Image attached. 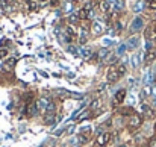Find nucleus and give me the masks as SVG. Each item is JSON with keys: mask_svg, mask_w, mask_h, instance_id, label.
Here are the masks:
<instances>
[{"mask_svg": "<svg viewBox=\"0 0 156 147\" xmlns=\"http://www.w3.org/2000/svg\"><path fill=\"white\" fill-rule=\"evenodd\" d=\"M143 121H144V118H143V115H141V114H133L132 117H129L127 129H129V131H136L138 127H141V126H143Z\"/></svg>", "mask_w": 156, "mask_h": 147, "instance_id": "nucleus-1", "label": "nucleus"}, {"mask_svg": "<svg viewBox=\"0 0 156 147\" xmlns=\"http://www.w3.org/2000/svg\"><path fill=\"white\" fill-rule=\"evenodd\" d=\"M124 99H126V90H118V91L114 94V97H112V103H111L112 108H117V106L123 105Z\"/></svg>", "mask_w": 156, "mask_h": 147, "instance_id": "nucleus-2", "label": "nucleus"}, {"mask_svg": "<svg viewBox=\"0 0 156 147\" xmlns=\"http://www.w3.org/2000/svg\"><path fill=\"white\" fill-rule=\"evenodd\" d=\"M140 112H141L143 118H147V120H153V118H155V111H153V108L149 106V105H146V103L141 105Z\"/></svg>", "mask_w": 156, "mask_h": 147, "instance_id": "nucleus-3", "label": "nucleus"}, {"mask_svg": "<svg viewBox=\"0 0 156 147\" xmlns=\"http://www.w3.org/2000/svg\"><path fill=\"white\" fill-rule=\"evenodd\" d=\"M144 35H146V40H147V41L156 40V21H155V20H153V21L150 23V26L146 29Z\"/></svg>", "mask_w": 156, "mask_h": 147, "instance_id": "nucleus-4", "label": "nucleus"}, {"mask_svg": "<svg viewBox=\"0 0 156 147\" xmlns=\"http://www.w3.org/2000/svg\"><path fill=\"white\" fill-rule=\"evenodd\" d=\"M130 29H132V32H141L144 29V18L143 17H135V20L132 21Z\"/></svg>", "mask_w": 156, "mask_h": 147, "instance_id": "nucleus-5", "label": "nucleus"}, {"mask_svg": "<svg viewBox=\"0 0 156 147\" xmlns=\"http://www.w3.org/2000/svg\"><path fill=\"white\" fill-rule=\"evenodd\" d=\"M106 77H108V81L111 82V84H115V82H118V79L121 77V74L118 73V70L117 68H109V71H108V74H106Z\"/></svg>", "mask_w": 156, "mask_h": 147, "instance_id": "nucleus-6", "label": "nucleus"}, {"mask_svg": "<svg viewBox=\"0 0 156 147\" xmlns=\"http://www.w3.org/2000/svg\"><path fill=\"white\" fill-rule=\"evenodd\" d=\"M52 103V99L47 97V96H43V97H40L37 100V106L41 109V111H46L47 109V106Z\"/></svg>", "mask_w": 156, "mask_h": 147, "instance_id": "nucleus-7", "label": "nucleus"}, {"mask_svg": "<svg viewBox=\"0 0 156 147\" xmlns=\"http://www.w3.org/2000/svg\"><path fill=\"white\" fill-rule=\"evenodd\" d=\"M91 30H93V34L94 35H102L105 32V26L102 21H94L93 23V26H91Z\"/></svg>", "mask_w": 156, "mask_h": 147, "instance_id": "nucleus-8", "label": "nucleus"}, {"mask_svg": "<svg viewBox=\"0 0 156 147\" xmlns=\"http://www.w3.org/2000/svg\"><path fill=\"white\" fill-rule=\"evenodd\" d=\"M156 59V49L153 47V49H150V50H147L146 52V56H144V62L149 65V64H152L153 61Z\"/></svg>", "mask_w": 156, "mask_h": 147, "instance_id": "nucleus-9", "label": "nucleus"}, {"mask_svg": "<svg viewBox=\"0 0 156 147\" xmlns=\"http://www.w3.org/2000/svg\"><path fill=\"white\" fill-rule=\"evenodd\" d=\"M126 46H127V49L130 50H135L138 46H140V38L135 35V37H130L129 40H127V43H126Z\"/></svg>", "mask_w": 156, "mask_h": 147, "instance_id": "nucleus-10", "label": "nucleus"}, {"mask_svg": "<svg viewBox=\"0 0 156 147\" xmlns=\"http://www.w3.org/2000/svg\"><path fill=\"white\" fill-rule=\"evenodd\" d=\"M109 140H111V134H109V132H103V134L99 135V138H97V144H99V146H106Z\"/></svg>", "mask_w": 156, "mask_h": 147, "instance_id": "nucleus-11", "label": "nucleus"}, {"mask_svg": "<svg viewBox=\"0 0 156 147\" xmlns=\"http://www.w3.org/2000/svg\"><path fill=\"white\" fill-rule=\"evenodd\" d=\"M120 114H121L123 117H132V115L135 114V111H133L132 106H124V108H121Z\"/></svg>", "mask_w": 156, "mask_h": 147, "instance_id": "nucleus-12", "label": "nucleus"}, {"mask_svg": "<svg viewBox=\"0 0 156 147\" xmlns=\"http://www.w3.org/2000/svg\"><path fill=\"white\" fill-rule=\"evenodd\" d=\"M124 9V0H115L114 3V14H120Z\"/></svg>", "mask_w": 156, "mask_h": 147, "instance_id": "nucleus-13", "label": "nucleus"}, {"mask_svg": "<svg viewBox=\"0 0 156 147\" xmlns=\"http://www.w3.org/2000/svg\"><path fill=\"white\" fill-rule=\"evenodd\" d=\"M109 55H111V50L108 49V47H102V49L97 52V58L99 59H106Z\"/></svg>", "mask_w": 156, "mask_h": 147, "instance_id": "nucleus-14", "label": "nucleus"}, {"mask_svg": "<svg viewBox=\"0 0 156 147\" xmlns=\"http://www.w3.org/2000/svg\"><path fill=\"white\" fill-rule=\"evenodd\" d=\"M99 6H100V11L102 12H109V9H111V5H109V2L108 0H100V3H99Z\"/></svg>", "mask_w": 156, "mask_h": 147, "instance_id": "nucleus-15", "label": "nucleus"}, {"mask_svg": "<svg viewBox=\"0 0 156 147\" xmlns=\"http://www.w3.org/2000/svg\"><path fill=\"white\" fill-rule=\"evenodd\" d=\"M79 21H80V18H79V15H77V14H70V17H68V23H70L71 26L79 24Z\"/></svg>", "mask_w": 156, "mask_h": 147, "instance_id": "nucleus-16", "label": "nucleus"}, {"mask_svg": "<svg viewBox=\"0 0 156 147\" xmlns=\"http://www.w3.org/2000/svg\"><path fill=\"white\" fill-rule=\"evenodd\" d=\"M144 8H146V2H144V0H138V2L135 3V6H133V11H135V12H141Z\"/></svg>", "mask_w": 156, "mask_h": 147, "instance_id": "nucleus-17", "label": "nucleus"}, {"mask_svg": "<svg viewBox=\"0 0 156 147\" xmlns=\"http://www.w3.org/2000/svg\"><path fill=\"white\" fill-rule=\"evenodd\" d=\"M88 29H82V32H80V37H79V43L83 46L85 43H87V38H88Z\"/></svg>", "mask_w": 156, "mask_h": 147, "instance_id": "nucleus-18", "label": "nucleus"}, {"mask_svg": "<svg viewBox=\"0 0 156 147\" xmlns=\"http://www.w3.org/2000/svg\"><path fill=\"white\" fill-rule=\"evenodd\" d=\"M144 84H146V85L153 84V73H152V71H147V73H146V76H144Z\"/></svg>", "mask_w": 156, "mask_h": 147, "instance_id": "nucleus-19", "label": "nucleus"}, {"mask_svg": "<svg viewBox=\"0 0 156 147\" xmlns=\"http://www.w3.org/2000/svg\"><path fill=\"white\" fill-rule=\"evenodd\" d=\"M77 15H79V18H80V20H87V18H88V11H87L85 8H82V9H79Z\"/></svg>", "mask_w": 156, "mask_h": 147, "instance_id": "nucleus-20", "label": "nucleus"}, {"mask_svg": "<svg viewBox=\"0 0 156 147\" xmlns=\"http://www.w3.org/2000/svg\"><path fill=\"white\" fill-rule=\"evenodd\" d=\"M130 62H132V67H133V68H136V67L140 65V56L135 53V55L130 58Z\"/></svg>", "mask_w": 156, "mask_h": 147, "instance_id": "nucleus-21", "label": "nucleus"}, {"mask_svg": "<svg viewBox=\"0 0 156 147\" xmlns=\"http://www.w3.org/2000/svg\"><path fill=\"white\" fill-rule=\"evenodd\" d=\"M56 121H58V120L55 118L53 114H47V115H46V124H55Z\"/></svg>", "mask_w": 156, "mask_h": 147, "instance_id": "nucleus-22", "label": "nucleus"}, {"mask_svg": "<svg viewBox=\"0 0 156 147\" xmlns=\"http://www.w3.org/2000/svg\"><path fill=\"white\" fill-rule=\"evenodd\" d=\"M99 106H100V100H97V99H96V100H93V102H91V105H90V108H88V109H90V111H96Z\"/></svg>", "mask_w": 156, "mask_h": 147, "instance_id": "nucleus-23", "label": "nucleus"}, {"mask_svg": "<svg viewBox=\"0 0 156 147\" xmlns=\"http://www.w3.org/2000/svg\"><path fill=\"white\" fill-rule=\"evenodd\" d=\"M126 50H127V46H126V44H120V46H118V49H117V55H118V56H121V55H124V53H126Z\"/></svg>", "mask_w": 156, "mask_h": 147, "instance_id": "nucleus-24", "label": "nucleus"}, {"mask_svg": "<svg viewBox=\"0 0 156 147\" xmlns=\"http://www.w3.org/2000/svg\"><path fill=\"white\" fill-rule=\"evenodd\" d=\"M80 55H82L83 58H90V56H91V50L87 49V47H80Z\"/></svg>", "mask_w": 156, "mask_h": 147, "instance_id": "nucleus-25", "label": "nucleus"}, {"mask_svg": "<svg viewBox=\"0 0 156 147\" xmlns=\"http://www.w3.org/2000/svg\"><path fill=\"white\" fill-rule=\"evenodd\" d=\"M32 99H34V93H26V94L23 96V100H24V102H26L27 105H29V103L32 102Z\"/></svg>", "mask_w": 156, "mask_h": 147, "instance_id": "nucleus-26", "label": "nucleus"}, {"mask_svg": "<svg viewBox=\"0 0 156 147\" xmlns=\"http://www.w3.org/2000/svg\"><path fill=\"white\" fill-rule=\"evenodd\" d=\"M15 62H17V59H14V58H9V59L6 61V64H5V65H6V68H12V67L15 65Z\"/></svg>", "mask_w": 156, "mask_h": 147, "instance_id": "nucleus-27", "label": "nucleus"}, {"mask_svg": "<svg viewBox=\"0 0 156 147\" xmlns=\"http://www.w3.org/2000/svg\"><path fill=\"white\" fill-rule=\"evenodd\" d=\"M77 140H79V143H80V144H85V143L88 141V135H85V134H79Z\"/></svg>", "mask_w": 156, "mask_h": 147, "instance_id": "nucleus-28", "label": "nucleus"}, {"mask_svg": "<svg viewBox=\"0 0 156 147\" xmlns=\"http://www.w3.org/2000/svg\"><path fill=\"white\" fill-rule=\"evenodd\" d=\"M71 9H73V3L71 2H65L64 3V11L65 12H71Z\"/></svg>", "mask_w": 156, "mask_h": 147, "instance_id": "nucleus-29", "label": "nucleus"}, {"mask_svg": "<svg viewBox=\"0 0 156 147\" xmlns=\"http://www.w3.org/2000/svg\"><path fill=\"white\" fill-rule=\"evenodd\" d=\"M55 109H56V106H55V103H50V105H49V106H47V109H46V112H47V114H55Z\"/></svg>", "mask_w": 156, "mask_h": 147, "instance_id": "nucleus-30", "label": "nucleus"}, {"mask_svg": "<svg viewBox=\"0 0 156 147\" xmlns=\"http://www.w3.org/2000/svg\"><path fill=\"white\" fill-rule=\"evenodd\" d=\"M147 147H156V135L152 137V138L147 141Z\"/></svg>", "mask_w": 156, "mask_h": 147, "instance_id": "nucleus-31", "label": "nucleus"}, {"mask_svg": "<svg viewBox=\"0 0 156 147\" xmlns=\"http://www.w3.org/2000/svg\"><path fill=\"white\" fill-rule=\"evenodd\" d=\"M68 52H70L71 55H74V56H77V55H79V50L76 49L74 46H68Z\"/></svg>", "mask_w": 156, "mask_h": 147, "instance_id": "nucleus-32", "label": "nucleus"}, {"mask_svg": "<svg viewBox=\"0 0 156 147\" xmlns=\"http://www.w3.org/2000/svg\"><path fill=\"white\" fill-rule=\"evenodd\" d=\"M27 5H29V9H35L37 8V0H27Z\"/></svg>", "mask_w": 156, "mask_h": 147, "instance_id": "nucleus-33", "label": "nucleus"}, {"mask_svg": "<svg viewBox=\"0 0 156 147\" xmlns=\"http://www.w3.org/2000/svg\"><path fill=\"white\" fill-rule=\"evenodd\" d=\"M117 70H118V73H120V74H121V76H123V74H124V73H126V67H124V65H120V67H118V68H117Z\"/></svg>", "mask_w": 156, "mask_h": 147, "instance_id": "nucleus-34", "label": "nucleus"}, {"mask_svg": "<svg viewBox=\"0 0 156 147\" xmlns=\"http://www.w3.org/2000/svg\"><path fill=\"white\" fill-rule=\"evenodd\" d=\"M150 9H156V0H150V5H149Z\"/></svg>", "mask_w": 156, "mask_h": 147, "instance_id": "nucleus-35", "label": "nucleus"}, {"mask_svg": "<svg viewBox=\"0 0 156 147\" xmlns=\"http://www.w3.org/2000/svg\"><path fill=\"white\" fill-rule=\"evenodd\" d=\"M152 96H153V99H156V84L152 87Z\"/></svg>", "mask_w": 156, "mask_h": 147, "instance_id": "nucleus-36", "label": "nucleus"}, {"mask_svg": "<svg viewBox=\"0 0 156 147\" xmlns=\"http://www.w3.org/2000/svg\"><path fill=\"white\" fill-rule=\"evenodd\" d=\"M115 27H117V32H120V30H121V23H120V21H117Z\"/></svg>", "mask_w": 156, "mask_h": 147, "instance_id": "nucleus-37", "label": "nucleus"}, {"mask_svg": "<svg viewBox=\"0 0 156 147\" xmlns=\"http://www.w3.org/2000/svg\"><path fill=\"white\" fill-rule=\"evenodd\" d=\"M6 53H8L6 50H0V58H5V56H6Z\"/></svg>", "mask_w": 156, "mask_h": 147, "instance_id": "nucleus-38", "label": "nucleus"}, {"mask_svg": "<svg viewBox=\"0 0 156 147\" xmlns=\"http://www.w3.org/2000/svg\"><path fill=\"white\" fill-rule=\"evenodd\" d=\"M58 2H59V0H50V3H52L53 6H56V5H58Z\"/></svg>", "mask_w": 156, "mask_h": 147, "instance_id": "nucleus-39", "label": "nucleus"}, {"mask_svg": "<svg viewBox=\"0 0 156 147\" xmlns=\"http://www.w3.org/2000/svg\"><path fill=\"white\" fill-rule=\"evenodd\" d=\"M105 44L109 46V44H112V41H111V40H105Z\"/></svg>", "mask_w": 156, "mask_h": 147, "instance_id": "nucleus-40", "label": "nucleus"}, {"mask_svg": "<svg viewBox=\"0 0 156 147\" xmlns=\"http://www.w3.org/2000/svg\"><path fill=\"white\" fill-rule=\"evenodd\" d=\"M5 5H6V2L5 0H0V6H5Z\"/></svg>", "mask_w": 156, "mask_h": 147, "instance_id": "nucleus-41", "label": "nucleus"}, {"mask_svg": "<svg viewBox=\"0 0 156 147\" xmlns=\"http://www.w3.org/2000/svg\"><path fill=\"white\" fill-rule=\"evenodd\" d=\"M153 129H155V134H156V121H155V126H153Z\"/></svg>", "mask_w": 156, "mask_h": 147, "instance_id": "nucleus-42", "label": "nucleus"}, {"mask_svg": "<svg viewBox=\"0 0 156 147\" xmlns=\"http://www.w3.org/2000/svg\"><path fill=\"white\" fill-rule=\"evenodd\" d=\"M118 147H126V146H124V144H121V146H118Z\"/></svg>", "mask_w": 156, "mask_h": 147, "instance_id": "nucleus-43", "label": "nucleus"}, {"mask_svg": "<svg viewBox=\"0 0 156 147\" xmlns=\"http://www.w3.org/2000/svg\"><path fill=\"white\" fill-rule=\"evenodd\" d=\"M155 21H156V12H155Z\"/></svg>", "mask_w": 156, "mask_h": 147, "instance_id": "nucleus-44", "label": "nucleus"}, {"mask_svg": "<svg viewBox=\"0 0 156 147\" xmlns=\"http://www.w3.org/2000/svg\"><path fill=\"white\" fill-rule=\"evenodd\" d=\"M97 147H105V146H97Z\"/></svg>", "mask_w": 156, "mask_h": 147, "instance_id": "nucleus-45", "label": "nucleus"}, {"mask_svg": "<svg viewBox=\"0 0 156 147\" xmlns=\"http://www.w3.org/2000/svg\"><path fill=\"white\" fill-rule=\"evenodd\" d=\"M41 2H46V0H41Z\"/></svg>", "mask_w": 156, "mask_h": 147, "instance_id": "nucleus-46", "label": "nucleus"}]
</instances>
